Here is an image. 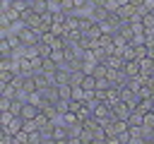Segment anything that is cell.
I'll return each instance as SVG.
<instances>
[{
	"label": "cell",
	"instance_id": "cell-8",
	"mask_svg": "<svg viewBox=\"0 0 154 144\" xmlns=\"http://www.w3.org/2000/svg\"><path fill=\"white\" fill-rule=\"evenodd\" d=\"M128 134H130V144L144 142V127H130V130H128Z\"/></svg>",
	"mask_w": 154,
	"mask_h": 144
},
{
	"label": "cell",
	"instance_id": "cell-9",
	"mask_svg": "<svg viewBox=\"0 0 154 144\" xmlns=\"http://www.w3.org/2000/svg\"><path fill=\"white\" fill-rule=\"evenodd\" d=\"M82 86H84V91H96V74L87 72L84 79H82Z\"/></svg>",
	"mask_w": 154,
	"mask_h": 144
},
{
	"label": "cell",
	"instance_id": "cell-6",
	"mask_svg": "<svg viewBox=\"0 0 154 144\" xmlns=\"http://www.w3.org/2000/svg\"><path fill=\"white\" fill-rule=\"evenodd\" d=\"M123 72H125L128 77H140V60H125Z\"/></svg>",
	"mask_w": 154,
	"mask_h": 144
},
{
	"label": "cell",
	"instance_id": "cell-13",
	"mask_svg": "<svg viewBox=\"0 0 154 144\" xmlns=\"http://www.w3.org/2000/svg\"><path fill=\"white\" fill-rule=\"evenodd\" d=\"M130 5H135V7H142V5H144V0H130Z\"/></svg>",
	"mask_w": 154,
	"mask_h": 144
},
{
	"label": "cell",
	"instance_id": "cell-7",
	"mask_svg": "<svg viewBox=\"0 0 154 144\" xmlns=\"http://www.w3.org/2000/svg\"><path fill=\"white\" fill-rule=\"evenodd\" d=\"M128 122H130V127H144V113L135 108V110L130 113V118H128Z\"/></svg>",
	"mask_w": 154,
	"mask_h": 144
},
{
	"label": "cell",
	"instance_id": "cell-10",
	"mask_svg": "<svg viewBox=\"0 0 154 144\" xmlns=\"http://www.w3.org/2000/svg\"><path fill=\"white\" fill-rule=\"evenodd\" d=\"M58 7H60L63 12H67V14H70V12H77V2H75V0H60Z\"/></svg>",
	"mask_w": 154,
	"mask_h": 144
},
{
	"label": "cell",
	"instance_id": "cell-14",
	"mask_svg": "<svg viewBox=\"0 0 154 144\" xmlns=\"http://www.w3.org/2000/svg\"><path fill=\"white\" fill-rule=\"evenodd\" d=\"M10 2H17V0H10Z\"/></svg>",
	"mask_w": 154,
	"mask_h": 144
},
{
	"label": "cell",
	"instance_id": "cell-2",
	"mask_svg": "<svg viewBox=\"0 0 154 144\" xmlns=\"http://www.w3.org/2000/svg\"><path fill=\"white\" fill-rule=\"evenodd\" d=\"M132 110H135V108H132L128 101H123V98H120V101H116V103L111 106V113H113V118H123V120H128Z\"/></svg>",
	"mask_w": 154,
	"mask_h": 144
},
{
	"label": "cell",
	"instance_id": "cell-5",
	"mask_svg": "<svg viewBox=\"0 0 154 144\" xmlns=\"http://www.w3.org/2000/svg\"><path fill=\"white\" fill-rule=\"evenodd\" d=\"M29 7H31L36 14H43V12H48V10L53 7V2H51V0H29Z\"/></svg>",
	"mask_w": 154,
	"mask_h": 144
},
{
	"label": "cell",
	"instance_id": "cell-1",
	"mask_svg": "<svg viewBox=\"0 0 154 144\" xmlns=\"http://www.w3.org/2000/svg\"><path fill=\"white\" fill-rule=\"evenodd\" d=\"M17 36H19V41H22L24 46H36V43H41V34H38L34 26H24Z\"/></svg>",
	"mask_w": 154,
	"mask_h": 144
},
{
	"label": "cell",
	"instance_id": "cell-3",
	"mask_svg": "<svg viewBox=\"0 0 154 144\" xmlns=\"http://www.w3.org/2000/svg\"><path fill=\"white\" fill-rule=\"evenodd\" d=\"M87 14H89V17H91V19H94V22L99 24V22H103V19H106V17L111 14V12L106 10V5H103V2H94V5H91V7L87 10Z\"/></svg>",
	"mask_w": 154,
	"mask_h": 144
},
{
	"label": "cell",
	"instance_id": "cell-12",
	"mask_svg": "<svg viewBox=\"0 0 154 144\" xmlns=\"http://www.w3.org/2000/svg\"><path fill=\"white\" fill-rule=\"evenodd\" d=\"M103 5H106V10H108V12H116V10L120 7V2H118V0H103Z\"/></svg>",
	"mask_w": 154,
	"mask_h": 144
},
{
	"label": "cell",
	"instance_id": "cell-4",
	"mask_svg": "<svg viewBox=\"0 0 154 144\" xmlns=\"http://www.w3.org/2000/svg\"><path fill=\"white\" fill-rule=\"evenodd\" d=\"M22 127H24V118H22V115H12V120H10L7 125H0V130H5V132H10V134H17Z\"/></svg>",
	"mask_w": 154,
	"mask_h": 144
},
{
	"label": "cell",
	"instance_id": "cell-11",
	"mask_svg": "<svg viewBox=\"0 0 154 144\" xmlns=\"http://www.w3.org/2000/svg\"><path fill=\"white\" fill-rule=\"evenodd\" d=\"M14 77H17L14 70H0V82H2V84H10Z\"/></svg>",
	"mask_w": 154,
	"mask_h": 144
}]
</instances>
